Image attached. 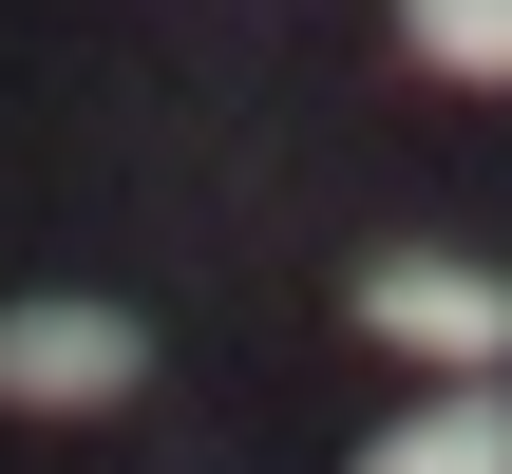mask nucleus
<instances>
[{
	"label": "nucleus",
	"mask_w": 512,
	"mask_h": 474,
	"mask_svg": "<svg viewBox=\"0 0 512 474\" xmlns=\"http://www.w3.org/2000/svg\"><path fill=\"white\" fill-rule=\"evenodd\" d=\"M361 323L399 361H437V380H512V266H475V247H380Z\"/></svg>",
	"instance_id": "1"
},
{
	"label": "nucleus",
	"mask_w": 512,
	"mask_h": 474,
	"mask_svg": "<svg viewBox=\"0 0 512 474\" xmlns=\"http://www.w3.org/2000/svg\"><path fill=\"white\" fill-rule=\"evenodd\" d=\"M133 380H152L133 304H76V285L0 304V399H19V418H95V399H133Z\"/></svg>",
	"instance_id": "2"
},
{
	"label": "nucleus",
	"mask_w": 512,
	"mask_h": 474,
	"mask_svg": "<svg viewBox=\"0 0 512 474\" xmlns=\"http://www.w3.org/2000/svg\"><path fill=\"white\" fill-rule=\"evenodd\" d=\"M342 474H512V380H437L399 437H361Z\"/></svg>",
	"instance_id": "3"
},
{
	"label": "nucleus",
	"mask_w": 512,
	"mask_h": 474,
	"mask_svg": "<svg viewBox=\"0 0 512 474\" xmlns=\"http://www.w3.org/2000/svg\"><path fill=\"white\" fill-rule=\"evenodd\" d=\"M399 38H418V76H456V95H512V0H399Z\"/></svg>",
	"instance_id": "4"
}]
</instances>
